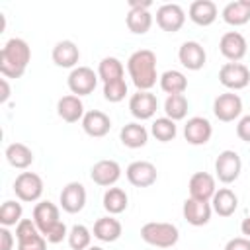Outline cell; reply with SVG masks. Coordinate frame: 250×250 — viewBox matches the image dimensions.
<instances>
[{
	"label": "cell",
	"instance_id": "1",
	"mask_svg": "<svg viewBox=\"0 0 250 250\" xmlns=\"http://www.w3.org/2000/svg\"><path fill=\"white\" fill-rule=\"evenodd\" d=\"M31 61V49L25 39L12 37L0 51V72L4 78H21Z\"/></svg>",
	"mask_w": 250,
	"mask_h": 250
},
{
	"label": "cell",
	"instance_id": "2",
	"mask_svg": "<svg viewBox=\"0 0 250 250\" xmlns=\"http://www.w3.org/2000/svg\"><path fill=\"white\" fill-rule=\"evenodd\" d=\"M127 72L137 90L150 92L160 78L156 72V55L150 49H139L127 59Z\"/></svg>",
	"mask_w": 250,
	"mask_h": 250
},
{
	"label": "cell",
	"instance_id": "3",
	"mask_svg": "<svg viewBox=\"0 0 250 250\" xmlns=\"http://www.w3.org/2000/svg\"><path fill=\"white\" fill-rule=\"evenodd\" d=\"M141 238L156 248H172L180 240V230L174 223L150 221L141 227Z\"/></svg>",
	"mask_w": 250,
	"mask_h": 250
},
{
	"label": "cell",
	"instance_id": "4",
	"mask_svg": "<svg viewBox=\"0 0 250 250\" xmlns=\"http://www.w3.org/2000/svg\"><path fill=\"white\" fill-rule=\"evenodd\" d=\"M43 180L35 172H20L14 180V193L23 203L39 201L43 195Z\"/></svg>",
	"mask_w": 250,
	"mask_h": 250
},
{
	"label": "cell",
	"instance_id": "5",
	"mask_svg": "<svg viewBox=\"0 0 250 250\" xmlns=\"http://www.w3.org/2000/svg\"><path fill=\"white\" fill-rule=\"evenodd\" d=\"M240 172H242V160H240L236 150L227 148V150L219 152V156L215 160V178L219 182L232 184L238 180Z\"/></svg>",
	"mask_w": 250,
	"mask_h": 250
},
{
	"label": "cell",
	"instance_id": "6",
	"mask_svg": "<svg viewBox=\"0 0 250 250\" xmlns=\"http://www.w3.org/2000/svg\"><path fill=\"white\" fill-rule=\"evenodd\" d=\"M150 6H152L150 2H137V0L129 2V12L125 16V23L131 33L145 35L152 27V14L148 12Z\"/></svg>",
	"mask_w": 250,
	"mask_h": 250
},
{
	"label": "cell",
	"instance_id": "7",
	"mask_svg": "<svg viewBox=\"0 0 250 250\" xmlns=\"http://www.w3.org/2000/svg\"><path fill=\"white\" fill-rule=\"evenodd\" d=\"M219 82L229 92L242 90L250 82V68L246 64H242V62H225L219 68Z\"/></svg>",
	"mask_w": 250,
	"mask_h": 250
},
{
	"label": "cell",
	"instance_id": "8",
	"mask_svg": "<svg viewBox=\"0 0 250 250\" xmlns=\"http://www.w3.org/2000/svg\"><path fill=\"white\" fill-rule=\"evenodd\" d=\"M98 80L100 78H98V72H94V68H90V66H76V68L70 70V74L66 78V84H68V90L74 96L82 98V96H88V94H92L96 90Z\"/></svg>",
	"mask_w": 250,
	"mask_h": 250
},
{
	"label": "cell",
	"instance_id": "9",
	"mask_svg": "<svg viewBox=\"0 0 250 250\" xmlns=\"http://www.w3.org/2000/svg\"><path fill=\"white\" fill-rule=\"evenodd\" d=\"M213 113L223 123H230L234 119H240V115H242V100H240V96L234 94V92L219 94L213 100Z\"/></svg>",
	"mask_w": 250,
	"mask_h": 250
},
{
	"label": "cell",
	"instance_id": "10",
	"mask_svg": "<svg viewBox=\"0 0 250 250\" xmlns=\"http://www.w3.org/2000/svg\"><path fill=\"white\" fill-rule=\"evenodd\" d=\"M219 51L229 62H240L248 53V41L240 31H227L219 41Z\"/></svg>",
	"mask_w": 250,
	"mask_h": 250
},
{
	"label": "cell",
	"instance_id": "11",
	"mask_svg": "<svg viewBox=\"0 0 250 250\" xmlns=\"http://www.w3.org/2000/svg\"><path fill=\"white\" fill-rule=\"evenodd\" d=\"M186 23V12L180 4H162L156 10V25L166 33H176Z\"/></svg>",
	"mask_w": 250,
	"mask_h": 250
},
{
	"label": "cell",
	"instance_id": "12",
	"mask_svg": "<svg viewBox=\"0 0 250 250\" xmlns=\"http://www.w3.org/2000/svg\"><path fill=\"white\" fill-rule=\"evenodd\" d=\"M211 135H213V125L207 117L193 115L184 125V139L193 146L207 145L211 141Z\"/></svg>",
	"mask_w": 250,
	"mask_h": 250
},
{
	"label": "cell",
	"instance_id": "13",
	"mask_svg": "<svg viewBox=\"0 0 250 250\" xmlns=\"http://www.w3.org/2000/svg\"><path fill=\"white\" fill-rule=\"evenodd\" d=\"M158 109V100L152 92H143L137 90L131 98H129V111L137 121H146L152 119L154 113Z\"/></svg>",
	"mask_w": 250,
	"mask_h": 250
},
{
	"label": "cell",
	"instance_id": "14",
	"mask_svg": "<svg viewBox=\"0 0 250 250\" xmlns=\"http://www.w3.org/2000/svg\"><path fill=\"white\" fill-rule=\"evenodd\" d=\"M125 176L129 180L131 186L135 188H150L152 184H156V178H158V172H156V166L148 160H135L127 166L125 170Z\"/></svg>",
	"mask_w": 250,
	"mask_h": 250
},
{
	"label": "cell",
	"instance_id": "15",
	"mask_svg": "<svg viewBox=\"0 0 250 250\" xmlns=\"http://www.w3.org/2000/svg\"><path fill=\"white\" fill-rule=\"evenodd\" d=\"M90 178L94 184L102 188H113L121 178V166L117 160H111V158L98 160L90 170Z\"/></svg>",
	"mask_w": 250,
	"mask_h": 250
},
{
	"label": "cell",
	"instance_id": "16",
	"mask_svg": "<svg viewBox=\"0 0 250 250\" xmlns=\"http://www.w3.org/2000/svg\"><path fill=\"white\" fill-rule=\"evenodd\" d=\"M86 188L80 184V182H68L61 195H59V203H61V209L74 215V213H80L86 205Z\"/></svg>",
	"mask_w": 250,
	"mask_h": 250
},
{
	"label": "cell",
	"instance_id": "17",
	"mask_svg": "<svg viewBox=\"0 0 250 250\" xmlns=\"http://www.w3.org/2000/svg\"><path fill=\"white\" fill-rule=\"evenodd\" d=\"M178 61L188 70H201L207 62V53L197 41H184L178 49Z\"/></svg>",
	"mask_w": 250,
	"mask_h": 250
},
{
	"label": "cell",
	"instance_id": "18",
	"mask_svg": "<svg viewBox=\"0 0 250 250\" xmlns=\"http://www.w3.org/2000/svg\"><path fill=\"white\" fill-rule=\"evenodd\" d=\"M188 191H189V197H193V199L211 201L215 191H217L215 176H211L209 172H195V174H191V178L188 182Z\"/></svg>",
	"mask_w": 250,
	"mask_h": 250
},
{
	"label": "cell",
	"instance_id": "19",
	"mask_svg": "<svg viewBox=\"0 0 250 250\" xmlns=\"http://www.w3.org/2000/svg\"><path fill=\"white\" fill-rule=\"evenodd\" d=\"M182 215L191 227H203L211 221V215H213L211 201H199V199L188 197L182 205Z\"/></svg>",
	"mask_w": 250,
	"mask_h": 250
},
{
	"label": "cell",
	"instance_id": "20",
	"mask_svg": "<svg viewBox=\"0 0 250 250\" xmlns=\"http://www.w3.org/2000/svg\"><path fill=\"white\" fill-rule=\"evenodd\" d=\"M51 59L57 66L61 68H76L78 61H80V49L74 41L70 39H62L59 43H55L53 51H51Z\"/></svg>",
	"mask_w": 250,
	"mask_h": 250
},
{
	"label": "cell",
	"instance_id": "21",
	"mask_svg": "<svg viewBox=\"0 0 250 250\" xmlns=\"http://www.w3.org/2000/svg\"><path fill=\"white\" fill-rule=\"evenodd\" d=\"M80 123H82L84 133H86L88 137H92V139H102V137H105V135L109 133V129H111V119H109V115L104 113V111H100V109H90V111H86Z\"/></svg>",
	"mask_w": 250,
	"mask_h": 250
},
{
	"label": "cell",
	"instance_id": "22",
	"mask_svg": "<svg viewBox=\"0 0 250 250\" xmlns=\"http://www.w3.org/2000/svg\"><path fill=\"white\" fill-rule=\"evenodd\" d=\"M33 221H35L39 232L47 234L53 227H57L61 223V211L51 201H39L33 207Z\"/></svg>",
	"mask_w": 250,
	"mask_h": 250
},
{
	"label": "cell",
	"instance_id": "23",
	"mask_svg": "<svg viewBox=\"0 0 250 250\" xmlns=\"http://www.w3.org/2000/svg\"><path fill=\"white\" fill-rule=\"evenodd\" d=\"M92 234L100 242H115L123 234V225H121L119 219H115V215H105V217H100L94 223Z\"/></svg>",
	"mask_w": 250,
	"mask_h": 250
},
{
	"label": "cell",
	"instance_id": "24",
	"mask_svg": "<svg viewBox=\"0 0 250 250\" xmlns=\"http://www.w3.org/2000/svg\"><path fill=\"white\" fill-rule=\"evenodd\" d=\"M217 16H219V10L213 0H195L189 4V10H188V18L201 27L211 25L217 20Z\"/></svg>",
	"mask_w": 250,
	"mask_h": 250
},
{
	"label": "cell",
	"instance_id": "25",
	"mask_svg": "<svg viewBox=\"0 0 250 250\" xmlns=\"http://www.w3.org/2000/svg\"><path fill=\"white\" fill-rule=\"evenodd\" d=\"M57 113L66 123H78V121H82L86 111H84V104L78 96L66 94L57 102Z\"/></svg>",
	"mask_w": 250,
	"mask_h": 250
},
{
	"label": "cell",
	"instance_id": "26",
	"mask_svg": "<svg viewBox=\"0 0 250 250\" xmlns=\"http://www.w3.org/2000/svg\"><path fill=\"white\" fill-rule=\"evenodd\" d=\"M119 141L127 148H143L148 143V131L145 125H141V121H131L121 127Z\"/></svg>",
	"mask_w": 250,
	"mask_h": 250
},
{
	"label": "cell",
	"instance_id": "27",
	"mask_svg": "<svg viewBox=\"0 0 250 250\" xmlns=\"http://www.w3.org/2000/svg\"><path fill=\"white\" fill-rule=\"evenodd\" d=\"M211 207L219 217H230L238 209V195L230 188H219L211 199Z\"/></svg>",
	"mask_w": 250,
	"mask_h": 250
},
{
	"label": "cell",
	"instance_id": "28",
	"mask_svg": "<svg viewBox=\"0 0 250 250\" xmlns=\"http://www.w3.org/2000/svg\"><path fill=\"white\" fill-rule=\"evenodd\" d=\"M221 18L225 23L232 25V27H238V25H244L250 21V0H234V2H229L223 12H221Z\"/></svg>",
	"mask_w": 250,
	"mask_h": 250
},
{
	"label": "cell",
	"instance_id": "29",
	"mask_svg": "<svg viewBox=\"0 0 250 250\" xmlns=\"http://www.w3.org/2000/svg\"><path fill=\"white\" fill-rule=\"evenodd\" d=\"M4 156L8 160V164L12 168H18V170H25L33 164V150L23 145V143H10L4 150Z\"/></svg>",
	"mask_w": 250,
	"mask_h": 250
},
{
	"label": "cell",
	"instance_id": "30",
	"mask_svg": "<svg viewBox=\"0 0 250 250\" xmlns=\"http://www.w3.org/2000/svg\"><path fill=\"white\" fill-rule=\"evenodd\" d=\"M158 84H160V90L166 92L168 96H174V94H184L188 90V78L182 70H166L160 74L158 78Z\"/></svg>",
	"mask_w": 250,
	"mask_h": 250
},
{
	"label": "cell",
	"instance_id": "31",
	"mask_svg": "<svg viewBox=\"0 0 250 250\" xmlns=\"http://www.w3.org/2000/svg\"><path fill=\"white\" fill-rule=\"evenodd\" d=\"M102 205H104V209L109 215H119V213H123L127 209L129 195L121 188H115V186L113 188H107L105 193H104V197H102Z\"/></svg>",
	"mask_w": 250,
	"mask_h": 250
},
{
	"label": "cell",
	"instance_id": "32",
	"mask_svg": "<svg viewBox=\"0 0 250 250\" xmlns=\"http://www.w3.org/2000/svg\"><path fill=\"white\" fill-rule=\"evenodd\" d=\"M125 76V66L117 57H104L98 64V78L105 84L111 80H119Z\"/></svg>",
	"mask_w": 250,
	"mask_h": 250
},
{
	"label": "cell",
	"instance_id": "33",
	"mask_svg": "<svg viewBox=\"0 0 250 250\" xmlns=\"http://www.w3.org/2000/svg\"><path fill=\"white\" fill-rule=\"evenodd\" d=\"M150 135L160 143H170L178 135V125H176V121H172L166 115L164 117H156L152 121V125H150Z\"/></svg>",
	"mask_w": 250,
	"mask_h": 250
},
{
	"label": "cell",
	"instance_id": "34",
	"mask_svg": "<svg viewBox=\"0 0 250 250\" xmlns=\"http://www.w3.org/2000/svg\"><path fill=\"white\" fill-rule=\"evenodd\" d=\"M188 107H189V102H188V98L184 94H174V96H168L164 100V115L170 117L172 121L186 119Z\"/></svg>",
	"mask_w": 250,
	"mask_h": 250
},
{
	"label": "cell",
	"instance_id": "35",
	"mask_svg": "<svg viewBox=\"0 0 250 250\" xmlns=\"http://www.w3.org/2000/svg\"><path fill=\"white\" fill-rule=\"evenodd\" d=\"M23 207H21V203L20 201H16V199H8V201H4L2 203V207H0V225L2 227H16L23 217Z\"/></svg>",
	"mask_w": 250,
	"mask_h": 250
},
{
	"label": "cell",
	"instance_id": "36",
	"mask_svg": "<svg viewBox=\"0 0 250 250\" xmlns=\"http://www.w3.org/2000/svg\"><path fill=\"white\" fill-rule=\"evenodd\" d=\"M66 240L72 250H88L92 246V230L86 225H74L70 227Z\"/></svg>",
	"mask_w": 250,
	"mask_h": 250
},
{
	"label": "cell",
	"instance_id": "37",
	"mask_svg": "<svg viewBox=\"0 0 250 250\" xmlns=\"http://www.w3.org/2000/svg\"><path fill=\"white\" fill-rule=\"evenodd\" d=\"M125 96H127V82H125V78L111 80V82L104 84V100L105 102L119 104V102L125 100Z\"/></svg>",
	"mask_w": 250,
	"mask_h": 250
},
{
	"label": "cell",
	"instance_id": "38",
	"mask_svg": "<svg viewBox=\"0 0 250 250\" xmlns=\"http://www.w3.org/2000/svg\"><path fill=\"white\" fill-rule=\"evenodd\" d=\"M35 234H41L35 221L33 219H21L18 225H16V238L18 240H25V238H31Z\"/></svg>",
	"mask_w": 250,
	"mask_h": 250
},
{
	"label": "cell",
	"instance_id": "39",
	"mask_svg": "<svg viewBox=\"0 0 250 250\" xmlns=\"http://www.w3.org/2000/svg\"><path fill=\"white\" fill-rule=\"evenodd\" d=\"M18 250H47V238L43 234H35L25 240H18Z\"/></svg>",
	"mask_w": 250,
	"mask_h": 250
},
{
	"label": "cell",
	"instance_id": "40",
	"mask_svg": "<svg viewBox=\"0 0 250 250\" xmlns=\"http://www.w3.org/2000/svg\"><path fill=\"white\" fill-rule=\"evenodd\" d=\"M45 238H47V242L49 244H59V242H62L64 238H68V229H66V225L61 221L57 227H53L47 234H43Z\"/></svg>",
	"mask_w": 250,
	"mask_h": 250
},
{
	"label": "cell",
	"instance_id": "41",
	"mask_svg": "<svg viewBox=\"0 0 250 250\" xmlns=\"http://www.w3.org/2000/svg\"><path fill=\"white\" fill-rule=\"evenodd\" d=\"M236 137L244 143H250V113L242 115L236 123Z\"/></svg>",
	"mask_w": 250,
	"mask_h": 250
},
{
	"label": "cell",
	"instance_id": "42",
	"mask_svg": "<svg viewBox=\"0 0 250 250\" xmlns=\"http://www.w3.org/2000/svg\"><path fill=\"white\" fill-rule=\"evenodd\" d=\"M16 244V238L8 227H0V250H12Z\"/></svg>",
	"mask_w": 250,
	"mask_h": 250
},
{
	"label": "cell",
	"instance_id": "43",
	"mask_svg": "<svg viewBox=\"0 0 250 250\" xmlns=\"http://www.w3.org/2000/svg\"><path fill=\"white\" fill-rule=\"evenodd\" d=\"M225 250H250V238L246 236H234L225 244Z\"/></svg>",
	"mask_w": 250,
	"mask_h": 250
},
{
	"label": "cell",
	"instance_id": "44",
	"mask_svg": "<svg viewBox=\"0 0 250 250\" xmlns=\"http://www.w3.org/2000/svg\"><path fill=\"white\" fill-rule=\"evenodd\" d=\"M0 86H2V94H0V102L6 104L10 100V84H8V78H0Z\"/></svg>",
	"mask_w": 250,
	"mask_h": 250
},
{
	"label": "cell",
	"instance_id": "45",
	"mask_svg": "<svg viewBox=\"0 0 250 250\" xmlns=\"http://www.w3.org/2000/svg\"><path fill=\"white\" fill-rule=\"evenodd\" d=\"M240 232H242L246 238H250V217H246V219L240 223Z\"/></svg>",
	"mask_w": 250,
	"mask_h": 250
},
{
	"label": "cell",
	"instance_id": "46",
	"mask_svg": "<svg viewBox=\"0 0 250 250\" xmlns=\"http://www.w3.org/2000/svg\"><path fill=\"white\" fill-rule=\"evenodd\" d=\"M88 250H104V248H102V246H90Z\"/></svg>",
	"mask_w": 250,
	"mask_h": 250
}]
</instances>
